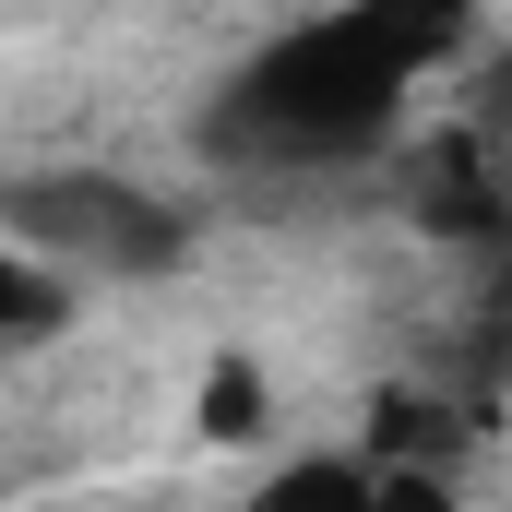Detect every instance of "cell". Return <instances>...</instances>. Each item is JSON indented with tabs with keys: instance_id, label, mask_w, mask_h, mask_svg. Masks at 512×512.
<instances>
[{
	"instance_id": "1",
	"label": "cell",
	"mask_w": 512,
	"mask_h": 512,
	"mask_svg": "<svg viewBox=\"0 0 512 512\" xmlns=\"http://www.w3.org/2000/svg\"><path fill=\"white\" fill-rule=\"evenodd\" d=\"M465 36L477 0H322L203 96L191 143L227 179H346L405 131L429 72L465 60Z\"/></svg>"
},
{
	"instance_id": "2",
	"label": "cell",
	"mask_w": 512,
	"mask_h": 512,
	"mask_svg": "<svg viewBox=\"0 0 512 512\" xmlns=\"http://www.w3.org/2000/svg\"><path fill=\"white\" fill-rule=\"evenodd\" d=\"M0 251H24L36 274L84 286H155L191 262V215L131 179V167H0Z\"/></svg>"
},
{
	"instance_id": "3",
	"label": "cell",
	"mask_w": 512,
	"mask_h": 512,
	"mask_svg": "<svg viewBox=\"0 0 512 512\" xmlns=\"http://www.w3.org/2000/svg\"><path fill=\"white\" fill-rule=\"evenodd\" d=\"M239 512H382V453H286Z\"/></svg>"
},
{
	"instance_id": "4",
	"label": "cell",
	"mask_w": 512,
	"mask_h": 512,
	"mask_svg": "<svg viewBox=\"0 0 512 512\" xmlns=\"http://www.w3.org/2000/svg\"><path fill=\"white\" fill-rule=\"evenodd\" d=\"M84 298L60 286V274H36L24 251H0V358H24V346H48L60 322H72Z\"/></svg>"
},
{
	"instance_id": "5",
	"label": "cell",
	"mask_w": 512,
	"mask_h": 512,
	"mask_svg": "<svg viewBox=\"0 0 512 512\" xmlns=\"http://www.w3.org/2000/svg\"><path fill=\"white\" fill-rule=\"evenodd\" d=\"M203 429H215V441H251V429H262V382L239 370V358H227L215 393H203Z\"/></svg>"
}]
</instances>
